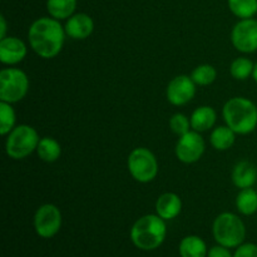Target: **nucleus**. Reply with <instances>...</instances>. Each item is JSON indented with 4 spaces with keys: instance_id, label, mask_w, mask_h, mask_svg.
<instances>
[{
    "instance_id": "nucleus-1",
    "label": "nucleus",
    "mask_w": 257,
    "mask_h": 257,
    "mask_svg": "<svg viewBox=\"0 0 257 257\" xmlns=\"http://www.w3.org/2000/svg\"><path fill=\"white\" fill-rule=\"evenodd\" d=\"M64 28L54 18H40L29 28L28 39L30 47L44 59L57 57L62 50L65 39Z\"/></svg>"
},
{
    "instance_id": "nucleus-2",
    "label": "nucleus",
    "mask_w": 257,
    "mask_h": 257,
    "mask_svg": "<svg viewBox=\"0 0 257 257\" xmlns=\"http://www.w3.org/2000/svg\"><path fill=\"white\" fill-rule=\"evenodd\" d=\"M222 114L226 125L236 135H248L256 130L257 107L247 98H231L223 105Z\"/></svg>"
},
{
    "instance_id": "nucleus-3",
    "label": "nucleus",
    "mask_w": 257,
    "mask_h": 257,
    "mask_svg": "<svg viewBox=\"0 0 257 257\" xmlns=\"http://www.w3.org/2000/svg\"><path fill=\"white\" fill-rule=\"evenodd\" d=\"M167 227L158 215H146L138 218L131 230L132 242L141 250H155L163 243Z\"/></svg>"
},
{
    "instance_id": "nucleus-4",
    "label": "nucleus",
    "mask_w": 257,
    "mask_h": 257,
    "mask_svg": "<svg viewBox=\"0 0 257 257\" xmlns=\"http://www.w3.org/2000/svg\"><path fill=\"white\" fill-rule=\"evenodd\" d=\"M213 236L216 241L225 247H238L245 240V225L238 216L223 212L218 215L213 222Z\"/></svg>"
},
{
    "instance_id": "nucleus-5",
    "label": "nucleus",
    "mask_w": 257,
    "mask_h": 257,
    "mask_svg": "<svg viewBox=\"0 0 257 257\" xmlns=\"http://www.w3.org/2000/svg\"><path fill=\"white\" fill-rule=\"evenodd\" d=\"M39 141L38 132L33 127L28 124L17 125L8 135L5 151L13 160H23L37 151Z\"/></svg>"
},
{
    "instance_id": "nucleus-6",
    "label": "nucleus",
    "mask_w": 257,
    "mask_h": 257,
    "mask_svg": "<svg viewBox=\"0 0 257 257\" xmlns=\"http://www.w3.org/2000/svg\"><path fill=\"white\" fill-rule=\"evenodd\" d=\"M29 78L23 70L8 68L0 72V100L13 104L27 95Z\"/></svg>"
},
{
    "instance_id": "nucleus-7",
    "label": "nucleus",
    "mask_w": 257,
    "mask_h": 257,
    "mask_svg": "<svg viewBox=\"0 0 257 257\" xmlns=\"http://www.w3.org/2000/svg\"><path fill=\"white\" fill-rule=\"evenodd\" d=\"M128 171L137 182L148 183L158 173V162L155 155L147 148H135L128 156Z\"/></svg>"
},
{
    "instance_id": "nucleus-8",
    "label": "nucleus",
    "mask_w": 257,
    "mask_h": 257,
    "mask_svg": "<svg viewBox=\"0 0 257 257\" xmlns=\"http://www.w3.org/2000/svg\"><path fill=\"white\" fill-rule=\"evenodd\" d=\"M60 226H62V213L57 206L47 203L38 208L34 216V227L40 237H53L59 232Z\"/></svg>"
},
{
    "instance_id": "nucleus-9",
    "label": "nucleus",
    "mask_w": 257,
    "mask_h": 257,
    "mask_svg": "<svg viewBox=\"0 0 257 257\" xmlns=\"http://www.w3.org/2000/svg\"><path fill=\"white\" fill-rule=\"evenodd\" d=\"M233 47L242 53H253L257 50V20L241 19L231 33Z\"/></svg>"
},
{
    "instance_id": "nucleus-10",
    "label": "nucleus",
    "mask_w": 257,
    "mask_h": 257,
    "mask_svg": "<svg viewBox=\"0 0 257 257\" xmlns=\"http://www.w3.org/2000/svg\"><path fill=\"white\" fill-rule=\"evenodd\" d=\"M205 153V141L200 132L190 131L181 136L176 145V156L183 163H195Z\"/></svg>"
},
{
    "instance_id": "nucleus-11",
    "label": "nucleus",
    "mask_w": 257,
    "mask_h": 257,
    "mask_svg": "<svg viewBox=\"0 0 257 257\" xmlns=\"http://www.w3.org/2000/svg\"><path fill=\"white\" fill-rule=\"evenodd\" d=\"M196 94V83L188 75H177L167 85V100L173 105H185L193 99Z\"/></svg>"
},
{
    "instance_id": "nucleus-12",
    "label": "nucleus",
    "mask_w": 257,
    "mask_h": 257,
    "mask_svg": "<svg viewBox=\"0 0 257 257\" xmlns=\"http://www.w3.org/2000/svg\"><path fill=\"white\" fill-rule=\"evenodd\" d=\"M27 45L15 37H5L0 40V60L3 64L14 65L27 57Z\"/></svg>"
},
{
    "instance_id": "nucleus-13",
    "label": "nucleus",
    "mask_w": 257,
    "mask_h": 257,
    "mask_svg": "<svg viewBox=\"0 0 257 257\" xmlns=\"http://www.w3.org/2000/svg\"><path fill=\"white\" fill-rule=\"evenodd\" d=\"M65 33L68 37L75 40L87 39L94 30V23L93 19L88 14L79 13V14H73L67 20V24L64 27Z\"/></svg>"
},
{
    "instance_id": "nucleus-14",
    "label": "nucleus",
    "mask_w": 257,
    "mask_h": 257,
    "mask_svg": "<svg viewBox=\"0 0 257 257\" xmlns=\"http://www.w3.org/2000/svg\"><path fill=\"white\" fill-rule=\"evenodd\" d=\"M182 211V201L176 193L167 192L158 197L156 202V212L165 221L173 220Z\"/></svg>"
},
{
    "instance_id": "nucleus-15",
    "label": "nucleus",
    "mask_w": 257,
    "mask_h": 257,
    "mask_svg": "<svg viewBox=\"0 0 257 257\" xmlns=\"http://www.w3.org/2000/svg\"><path fill=\"white\" fill-rule=\"evenodd\" d=\"M257 180V170L252 163L247 161L238 162L232 171L233 185L240 190L250 188L255 185Z\"/></svg>"
},
{
    "instance_id": "nucleus-16",
    "label": "nucleus",
    "mask_w": 257,
    "mask_h": 257,
    "mask_svg": "<svg viewBox=\"0 0 257 257\" xmlns=\"http://www.w3.org/2000/svg\"><path fill=\"white\" fill-rule=\"evenodd\" d=\"M216 110L210 105H202L193 110L191 115V127L196 132H206L211 130L216 123Z\"/></svg>"
},
{
    "instance_id": "nucleus-17",
    "label": "nucleus",
    "mask_w": 257,
    "mask_h": 257,
    "mask_svg": "<svg viewBox=\"0 0 257 257\" xmlns=\"http://www.w3.org/2000/svg\"><path fill=\"white\" fill-rule=\"evenodd\" d=\"M181 257H206L207 247L205 241L198 236H187L180 243Z\"/></svg>"
},
{
    "instance_id": "nucleus-18",
    "label": "nucleus",
    "mask_w": 257,
    "mask_h": 257,
    "mask_svg": "<svg viewBox=\"0 0 257 257\" xmlns=\"http://www.w3.org/2000/svg\"><path fill=\"white\" fill-rule=\"evenodd\" d=\"M236 133L228 125H220L211 133V145L217 151L230 150L235 143Z\"/></svg>"
},
{
    "instance_id": "nucleus-19",
    "label": "nucleus",
    "mask_w": 257,
    "mask_h": 257,
    "mask_svg": "<svg viewBox=\"0 0 257 257\" xmlns=\"http://www.w3.org/2000/svg\"><path fill=\"white\" fill-rule=\"evenodd\" d=\"M77 8V0H48L47 9L50 17L57 20L69 19Z\"/></svg>"
},
{
    "instance_id": "nucleus-20",
    "label": "nucleus",
    "mask_w": 257,
    "mask_h": 257,
    "mask_svg": "<svg viewBox=\"0 0 257 257\" xmlns=\"http://www.w3.org/2000/svg\"><path fill=\"white\" fill-rule=\"evenodd\" d=\"M37 153L39 158L44 162L53 163L60 157L62 155V147L59 142L52 137H44L39 141Z\"/></svg>"
},
{
    "instance_id": "nucleus-21",
    "label": "nucleus",
    "mask_w": 257,
    "mask_h": 257,
    "mask_svg": "<svg viewBox=\"0 0 257 257\" xmlns=\"http://www.w3.org/2000/svg\"><path fill=\"white\" fill-rule=\"evenodd\" d=\"M236 207L238 212L251 216L257 212V192L252 187L243 188L236 197Z\"/></svg>"
},
{
    "instance_id": "nucleus-22",
    "label": "nucleus",
    "mask_w": 257,
    "mask_h": 257,
    "mask_svg": "<svg viewBox=\"0 0 257 257\" xmlns=\"http://www.w3.org/2000/svg\"><path fill=\"white\" fill-rule=\"evenodd\" d=\"M228 8L240 19H250L257 14V0H228Z\"/></svg>"
},
{
    "instance_id": "nucleus-23",
    "label": "nucleus",
    "mask_w": 257,
    "mask_h": 257,
    "mask_svg": "<svg viewBox=\"0 0 257 257\" xmlns=\"http://www.w3.org/2000/svg\"><path fill=\"white\" fill-rule=\"evenodd\" d=\"M253 69H255V64L252 63V60L241 57L233 60L230 67V73L235 79L246 80L253 74Z\"/></svg>"
},
{
    "instance_id": "nucleus-24",
    "label": "nucleus",
    "mask_w": 257,
    "mask_h": 257,
    "mask_svg": "<svg viewBox=\"0 0 257 257\" xmlns=\"http://www.w3.org/2000/svg\"><path fill=\"white\" fill-rule=\"evenodd\" d=\"M15 114L14 108L10 103L0 102V133L2 136H7L15 128Z\"/></svg>"
},
{
    "instance_id": "nucleus-25",
    "label": "nucleus",
    "mask_w": 257,
    "mask_h": 257,
    "mask_svg": "<svg viewBox=\"0 0 257 257\" xmlns=\"http://www.w3.org/2000/svg\"><path fill=\"white\" fill-rule=\"evenodd\" d=\"M193 82L198 85H210L217 78V72H216L215 68L210 64H202L198 65L197 68H195V70L191 74Z\"/></svg>"
},
{
    "instance_id": "nucleus-26",
    "label": "nucleus",
    "mask_w": 257,
    "mask_h": 257,
    "mask_svg": "<svg viewBox=\"0 0 257 257\" xmlns=\"http://www.w3.org/2000/svg\"><path fill=\"white\" fill-rule=\"evenodd\" d=\"M170 127L173 133H176V135L181 137V136L186 135V133L191 131V119H188L182 113H176V114L171 117Z\"/></svg>"
},
{
    "instance_id": "nucleus-27",
    "label": "nucleus",
    "mask_w": 257,
    "mask_h": 257,
    "mask_svg": "<svg viewBox=\"0 0 257 257\" xmlns=\"http://www.w3.org/2000/svg\"><path fill=\"white\" fill-rule=\"evenodd\" d=\"M233 257H257V245H255V243L240 245Z\"/></svg>"
},
{
    "instance_id": "nucleus-28",
    "label": "nucleus",
    "mask_w": 257,
    "mask_h": 257,
    "mask_svg": "<svg viewBox=\"0 0 257 257\" xmlns=\"http://www.w3.org/2000/svg\"><path fill=\"white\" fill-rule=\"evenodd\" d=\"M208 257H232L230 251L227 250V247L225 246L220 245V246H215V247L211 248L210 251L207 252Z\"/></svg>"
},
{
    "instance_id": "nucleus-29",
    "label": "nucleus",
    "mask_w": 257,
    "mask_h": 257,
    "mask_svg": "<svg viewBox=\"0 0 257 257\" xmlns=\"http://www.w3.org/2000/svg\"><path fill=\"white\" fill-rule=\"evenodd\" d=\"M0 23H2V34H0V37H2V39H4L5 38V32H7V23H5V18L0 17Z\"/></svg>"
},
{
    "instance_id": "nucleus-30",
    "label": "nucleus",
    "mask_w": 257,
    "mask_h": 257,
    "mask_svg": "<svg viewBox=\"0 0 257 257\" xmlns=\"http://www.w3.org/2000/svg\"><path fill=\"white\" fill-rule=\"evenodd\" d=\"M252 78H253V79H255V82H256V84H257V63L255 64V69H253Z\"/></svg>"
}]
</instances>
